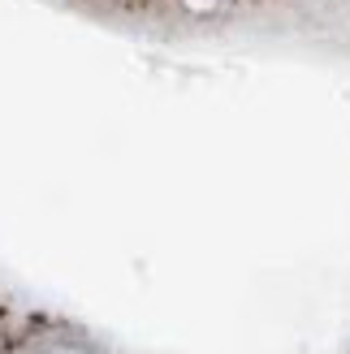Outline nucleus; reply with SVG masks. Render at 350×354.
<instances>
[]
</instances>
